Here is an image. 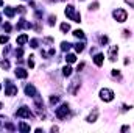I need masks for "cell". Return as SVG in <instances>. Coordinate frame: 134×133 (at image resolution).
Here are the masks:
<instances>
[{"label":"cell","instance_id":"obj_1","mask_svg":"<svg viewBox=\"0 0 134 133\" xmlns=\"http://www.w3.org/2000/svg\"><path fill=\"white\" fill-rule=\"evenodd\" d=\"M64 14H66L70 21H73V22H76V24H80V22H81V14L75 9V6H73V5H67L66 9H64Z\"/></svg>","mask_w":134,"mask_h":133},{"label":"cell","instance_id":"obj_2","mask_svg":"<svg viewBox=\"0 0 134 133\" xmlns=\"http://www.w3.org/2000/svg\"><path fill=\"white\" fill-rule=\"evenodd\" d=\"M98 96H100V100H103L104 103H109V102H112L115 99V93L111 88H101Z\"/></svg>","mask_w":134,"mask_h":133},{"label":"cell","instance_id":"obj_3","mask_svg":"<svg viewBox=\"0 0 134 133\" xmlns=\"http://www.w3.org/2000/svg\"><path fill=\"white\" fill-rule=\"evenodd\" d=\"M69 113H70L69 103H63V105H59L58 108H55V116H56L59 121H64L67 116H69Z\"/></svg>","mask_w":134,"mask_h":133},{"label":"cell","instance_id":"obj_4","mask_svg":"<svg viewBox=\"0 0 134 133\" xmlns=\"http://www.w3.org/2000/svg\"><path fill=\"white\" fill-rule=\"evenodd\" d=\"M112 17H114L119 24H123V22L128 21V11L123 9V8H117V9L112 11Z\"/></svg>","mask_w":134,"mask_h":133},{"label":"cell","instance_id":"obj_5","mask_svg":"<svg viewBox=\"0 0 134 133\" xmlns=\"http://www.w3.org/2000/svg\"><path fill=\"white\" fill-rule=\"evenodd\" d=\"M5 83H6V85H5V96H9V97L16 96V94H17V86H16L11 80H6Z\"/></svg>","mask_w":134,"mask_h":133},{"label":"cell","instance_id":"obj_6","mask_svg":"<svg viewBox=\"0 0 134 133\" xmlns=\"http://www.w3.org/2000/svg\"><path fill=\"white\" fill-rule=\"evenodd\" d=\"M16 116H17V117H25V119H30V117H33L34 114H33V111H31L28 106H25V105H24V106H20V108L16 111Z\"/></svg>","mask_w":134,"mask_h":133},{"label":"cell","instance_id":"obj_7","mask_svg":"<svg viewBox=\"0 0 134 133\" xmlns=\"http://www.w3.org/2000/svg\"><path fill=\"white\" fill-rule=\"evenodd\" d=\"M39 93H37V89H36V86H34L33 83H27L25 85V96H28V97H36Z\"/></svg>","mask_w":134,"mask_h":133},{"label":"cell","instance_id":"obj_8","mask_svg":"<svg viewBox=\"0 0 134 133\" xmlns=\"http://www.w3.org/2000/svg\"><path fill=\"white\" fill-rule=\"evenodd\" d=\"M117 55H119V45H111L109 47V50H108V58H109V61H115L117 60Z\"/></svg>","mask_w":134,"mask_h":133},{"label":"cell","instance_id":"obj_9","mask_svg":"<svg viewBox=\"0 0 134 133\" xmlns=\"http://www.w3.org/2000/svg\"><path fill=\"white\" fill-rule=\"evenodd\" d=\"M98 114H100V111H98L97 108H94V110L89 113V116L86 117V122H87V124H94V122H97V119H98Z\"/></svg>","mask_w":134,"mask_h":133},{"label":"cell","instance_id":"obj_10","mask_svg":"<svg viewBox=\"0 0 134 133\" xmlns=\"http://www.w3.org/2000/svg\"><path fill=\"white\" fill-rule=\"evenodd\" d=\"M14 74H16V77H17V78H22V80L28 77V70H25L24 67H16Z\"/></svg>","mask_w":134,"mask_h":133},{"label":"cell","instance_id":"obj_11","mask_svg":"<svg viewBox=\"0 0 134 133\" xmlns=\"http://www.w3.org/2000/svg\"><path fill=\"white\" fill-rule=\"evenodd\" d=\"M33 25L28 22V21H25V19H20L19 22H17V25H16V28L17 30H22V28H31Z\"/></svg>","mask_w":134,"mask_h":133},{"label":"cell","instance_id":"obj_12","mask_svg":"<svg viewBox=\"0 0 134 133\" xmlns=\"http://www.w3.org/2000/svg\"><path fill=\"white\" fill-rule=\"evenodd\" d=\"M103 63H104V55H103V53H97V55L94 57V64L98 66V67H101L103 66Z\"/></svg>","mask_w":134,"mask_h":133},{"label":"cell","instance_id":"obj_13","mask_svg":"<svg viewBox=\"0 0 134 133\" xmlns=\"http://www.w3.org/2000/svg\"><path fill=\"white\" fill-rule=\"evenodd\" d=\"M28 41H30V38H28V34H20V36H19V38H17V39H16V42H17V45H20V47H22V45H24V44H25V42H28Z\"/></svg>","mask_w":134,"mask_h":133},{"label":"cell","instance_id":"obj_14","mask_svg":"<svg viewBox=\"0 0 134 133\" xmlns=\"http://www.w3.org/2000/svg\"><path fill=\"white\" fill-rule=\"evenodd\" d=\"M3 11H5V16H6V17H9V19H13V17H14V14H16V9H14L13 6H5V9H3Z\"/></svg>","mask_w":134,"mask_h":133},{"label":"cell","instance_id":"obj_15","mask_svg":"<svg viewBox=\"0 0 134 133\" xmlns=\"http://www.w3.org/2000/svg\"><path fill=\"white\" fill-rule=\"evenodd\" d=\"M19 130H20L22 133H28L30 130H31V127H30L27 122H20V124H19Z\"/></svg>","mask_w":134,"mask_h":133},{"label":"cell","instance_id":"obj_16","mask_svg":"<svg viewBox=\"0 0 134 133\" xmlns=\"http://www.w3.org/2000/svg\"><path fill=\"white\" fill-rule=\"evenodd\" d=\"M66 61L69 63V64L75 63V61H76V55H75V53H67L66 55Z\"/></svg>","mask_w":134,"mask_h":133},{"label":"cell","instance_id":"obj_17","mask_svg":"<svg viewBox=\"0 0 134 133\" xmlns=\"http://www.w3.org/2000/svg\"><path fill=\"white\" fill-rule=\"evenodd\" d=\"M73 36L78 38V39H84V38H86V36H84V32L80 30V28H78V30H73Z\"/></svg>","mask_w":134,"mask_h":133},{"label":"cell","instance_id":"obj_18","mask_svg":"<svg viewBox=\"0 0 134 133\" xmlns=\"http://www.w3.org/2000/svg\"><path fill=\"white\" fill-rule=\"evenodd\" d=\"M83 50H84V42H76L75 44V52L76 53H81Z\"/></svg>","mask_w":134,"mask_h":133},{"label":"cell","instance_id":"obj_19","mask_svg":"<svg viewBox=\"0 0 134 133\" xmlns=\"http://www.w3.org/2000/svg\"><path fill=\"white\" fill-rule=\"evenodd\" d=\"M63 75H64V77H70V75H72V67L70 66L63 67Z\"/></svg>","mask_w":134,"mask_h":133},{"label":"cell","instance_id":"obj_20","mask_svg":"<svg viewBox=\"0 0 134 133\" xmlns=\"http://www.w3.org/2000/svg\"><path fill=\"white\" fill-rule=\"evenodd\" d=\"M70 47H72V44H70V42H66V41H64V42H61V50H63V52H69V50H70Z\"/></svg>","mask_w":134,"mask_h":133},{"label":"cell","instance_id":"obj_21","mask_svg":"<svg viewBox=\"0 0 134 133\" xmlns=\"http://www.w3.org/2000/svg\"><path fill=\"white\" fill-rule=\"evenodd\" d=\"M59 28H61V33H67V32H70V25H69L67 22H63Z\"/></svg>","mask_w":134,"mask_h":133},{"label":"cell","instance_id":"obj_22","mask_svg":"<svg viewBox=\"0 0 134 133\" xmlns=\"http://www.w3.org/2000/svg\"><path fill=\"white\" fill-rule=\"evenodd\" d=\"M55 24H56V16L50 14V16H48V25H52V27H53Z\"/></svg>","mask_w":134,"mask_h":133},{"label":"cell","instance_id":"obj_23","mask_svg":"<svg viewBox=\"0 0 134 133\" xmlns=\"http://www.w3.org/2000/svg\"><path fill=\"white\" fill-rule=\"evenodd\" d=\"M111 75L114 77V78H122V75H120V70H117V69H112V72H111Z\"/></svg>","mask_w":134,"mask_h":133},{"label":"cell","instance_id":"obj_24","mask_svg":"<svg viewBox=\"0 0 134 133\" xmlns=\"http://www.w3.org/2000/svg\"><path fill=\"white\" fill-rule=\"evenodd\" d=\"M30 47L31 49H37L39 47V41L37 39H30Z\"/></svg>","mask_w":134,"mask_h":133},{"label":"cell","instance_id":"obj_25","mask_svg":"<svg viewBox=\"0 0 134 133\" xmlns=\"http://www.w3.org/2000/svg\"><path fill=\"white\" fill-rule=\"evenodd\" d=\"M58 102H59V96H52V97H50V105H52V106H53L55 103H58Z\"/></svg>","mask_w":134,"mask_h":133},{"label":"cell","instance_id":"obj_26","mask_svg":"<svg viewBox=\"0 0 134 133\" xmlns=\"http://www.w3.org/2000/svg\"><path fill=\"white\" fill-rule=\"evenodd\" d=\"M109 42V38L108 36H100V44L101 45H104V44H108Z\"/></svg>","mask_w":134,"mask_h":133},{"label":"cell","instance_id":"obj_27","mask_svg":"<svg viewBox=\"0 0 134 133\" xmlns=\"http://www.w3.org/2000/svg\"><path fill=\"white\" fill-rule=\"evenodd\" d=\"M0 66L3 67V69H5V70H8V69H9V61H8V60H3V61H2V64H0Z\"/></svg>","mask_w":134,"mask_h":133},{"label":"cell","instance_id":"obj_28","mask_svg":"<svg viewBox=\"0 0 134 133\" xmlns=\"http://www.w3.org/2000/svg\"><path fill=\"white\" fill-rule=\"evenodd\" d=\"M34 57L33 55H30V58H28V61H27V63H28V66H30V69H33L34 67V60H33Z\"/></svg>","mask_w":134,"mask_h":133},{"label":"cell","instance_id":"obj_29","mask_svg":"<svg viewBox=\"0 0 134 133\" xmlns=\"http://www.w3.org/2000/svg\"><path fill=\"white\" fill-rule=\"evenodd\" d=\"M3 28H5L6 33H9V32H11V24H9V22H5V24H3Z\"/></svg>","mask_w":134,"mask_h":133},{"label":"cell","instance_id":"obj_30","mask_svg":"<svg viewBox=\"0 0 134 133\" xmlns=\"http://www.w3.org/2000/svg\"><path fill=\"white\" fill-rule=\"evenodd\" d=\"M22 55H24V49H22V47H20V45H19V49H17V50H16V57H17V58H20V57H22Z\"/></svg>","mask_w":134,"mask_h":133},{"label":"cell","instance_id":"obj_31","mask_svg":"<svg viewBox=\"0 0 134 133\" xmlns=\"http://www.w3.org/2000/svg\"><path fill=\"white\" fill-rule=\"evenodd\" d=\"M89 9H91V11H92V9H98V2L91 3V5H89Z\"/></svg>","mask_w":134,"mask_h":133},{"label":"cell","instance_id":"obj_32","mask_svg":"<svg viewBox=\"0 0 134 133\" xmlns=\"http://www.w3.org/2000/svg\"><path fill=\"white\" fill-rule=\"evenodd\" d=\"M131 108H133L131 105H126V103H123V105H122V111H123V113H125V111H130Z\"/></svg>","mask_w":134,"mask_h":133},{"label":"cell","instance_id":"obj_33","mask_svg":"<svg viewBox=\"0 0 134 133\" xmlns=\"http://www.w3.org/2000/svg\"><path fill=\"white\" fill-rule=\"evenodd\" d=\"M8 42V36H0V44H6Z\"/></svg>","mask_w":134,"mask_h":133},{"label":"cell","instance_id":"obj_34","mask_svg":"<svg viewBox=\"0 0 134 133\" xmlns=\"http://www.w3.org/2000/svg\"><path fill=\"white\" fill-rule=\"evenodd\" d=\"M6 121H8V119H6V116H0V125H5V124H6Z\"/></svg>","mask_w":134,"mask_h":133},{"label":"cell","instance_id":"obj_35","mask_svg":"<svg viewBox=\"0 0 134 133\" xmlns=\"http://www.w3.org/2000/svg\"><path fill=\"white\" fill-rule=\"evenodd\" d=\"M83 69H84V63H80V64L76 66V72H81Z\"/></svg>","mask_w":134,"mask_h":133},{"label":"cell","instance_id":"obj_36","mask_svg":"<svg viewBox=\"0 0 134 133\" xmlns=\"http://www.w3.org/2000/svg\"><path fill=\"white\" fill-rule=\"evenodd\" d=\"M16 11H19V13H22V14H24L27 9H25V6H17V8H16Z\"/></svg>","mask_w":134,"mask_h":133},{"label":"cell","instance_id":"obj_37","mask_svg":"<svg viewBox=\"0 0 134 133\" xmlns=\"http://www.w3.org/2000/svg\"><path fill=\"white\" fill-rule=\"evenodd\" d=\"M44 42H47V44H52V42H53V38L47 36V38H44Z\"/></svg>","mask_w":134,"mask_h":133},{"label":"cell","instance_id":"obj_38","mask_svg":"<svg viewBox=\"0 0 134 133\" xmlns=\"http://www.w3.org/2000/svg\"><path fill=\"white\" fill-rule=\"evenodd\" d=\"M130 30H123V38H128V36H130Z\"/></svg>","mask_w":134,"mask_h":133},{"label":"cell","instance_id":"obj_39","mask_svg":"<svg viewBox=\"0 0 134 133\" xmlns=\"http://www.w3.org/2000/svg\"><path fill=\"white\" fill-rule=\"evenodd\" d=\"M126 130H130V125H123V127L120 129V132H126Z\"/></svg>","mask_w":134,"mask_h":133},{"label":"cell","instance_id":"obj_40","mask_svg":"<svg viewBox=\"0 0 134 133\" xmlns=\"http://www.w3.org/2000/svg\"><path fill=\"white\" fill-rule=\"evenodd\" d=\"M125 2H126L128 5H131V8L134 9V0H125Z\"/></svg>","mask_w":134,"mask_h":133},{"label":"cell","instance_id":"obj_41","mask_svg":"<svg viewBox=\"0 0 134 133\" xmlns=\"http://www.w3.org/2000/svg\"><path fill=\"white\" fill-rule=\"evenodd\" d=\"M2 6H3V0H0V8H2Z\"/></svg>","mask_w":134,"mask_h":133},{"label":"cell","instance_id":"obj_42","mask_svg":"<svg viewBox=\"0 0 134 133\" xmlns=\"http://www.w3.org/2000/svg\"><path fill=\"white\" fill-rule=\"evenodd\" d=\"M2 108H3V105H2V103H0V110H2Z\"/></svg>","mask_w":134,"mask_h":133},{"label":"cell","instance_id":"obj_43","mask_svg":"<svg viewBox=\"0 0 134 133\" xmlns=\"http://www.w3.org/2000/svg\"><path fill=\"white\" fill-rule=\"evenodd\" d=\"M48 2H56V0H48Z\"/></svg>","mask_w":134,"mask_h":133},{"label":"cell","instance_id":"obj_44","mask_svg":"<svg viewBox=\"0 0 134 133\" xmlns=\"http://www.w3.org/2000/svg\"><path fill=\"white\" fill-rule=\"evenodd\" d=\"M0 22H2V16H0Z\"/></svg>","mask_w":134,"mask_h":133},{"label":"cell","instance_id":"obj_45","mask_svg":"<svg viewBox=\"0 0 134 133\" xmlns=\"http://www.w3.org/2000/svg\"><path fill=\"white\" fill-rule=\"evenodd\" d=\"M0 89H2V85H0Z\"/></svg>","mask_w":134,"mask_h":133}]
</instances>
